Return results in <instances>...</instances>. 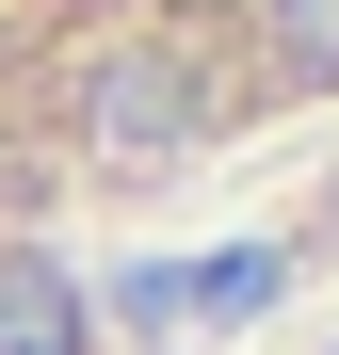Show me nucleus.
<instances>
[{
    "mask_svg": "<svg viewBox=\"0 0 339 355\" xmlns=\"http://www.w3.org/2000/svg\"><path fill=\"white\" fill-rule=\"evenodd\" d=\"M81 146H97V162H162V146H194V81L162 65V49H113V65L81 81Z\"/></svg>",
    "mask_w": 339,
    "mask_h": 355,
    "instance_id": "f03ea898",
    "label": "nucleus"
},
{
    "mask_svg": "<svg viewBox=\"0 0 339 355\" xmlns=\"http://www.w3.org/2000/svg\"><path fill=\"white\" fill-rule=\"evenodd\" d=\"M291 291V243H226V259H162V275H113V323H259Z\"/></svg>",
    "mask_w": 339,
    "mask_h": 355,
    "instance_id": "f257e3e1",
    "label": "nucleus"
},
{
    "mask_svg": "<svg viewBox=\"0 0 339 355\" xmlns=\"http://www.w3.org/2000/svg\"><path fill=\"white\" fill-rule=\"evenodd\" d=\"M259 33H275V81H339V0H259Z\"/></svg>",
    "mask_w": 339,
    "mask_h": 355,
    "instance_id": "20e7f679",
    "label": "nucleus"
},
{
    "mask_svg": "<svg viewBox=\"0 0 339 355\" xmlns=\"http://www.w3.org/2000/svg\"><path fill=\"white\" fill-rule=\"evenodd\" d=\"M0 355H81V291H65V259H0Z\"/></svg>",
    "mask_w": 339,
    "mask_h": 355,
    "instance_id": "7ed1b4c3",
    "label": "nucleus"
}]
</instances>
